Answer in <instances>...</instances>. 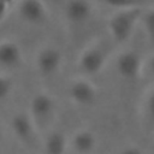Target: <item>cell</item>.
I'll return each mask as SVG.
<instances>
[{
	"label": "cell",
	"mask_w": 154,
	"mask_h": 154,
	"mask_svg": "<svg viewBox=\"0 0 154 154\" xmlns=\"http://www.w3.org/2000/svg\"><path fill=\"white\" fill-rule=\"evenodd\" d=\"M142 12L143 8L141 6L122 8L108 18L107 26L112 38L117 43L125 42L132 35L137 23L141 19Z\"/></svg>",
	"instance_id": "6da1fadb"
},
{
	"label": "cell",
	"mask_w": 154,
	"mask_h": 154,
	"mask_svg": "<svg viewBox=\"0 0 154 154\" xmlns=\"http://www.w3.org/2000/svg\"><path fill=\"white\" fill-rule=\"evenodd\" d=\"M107 57V46L100 41L93 42L90 46L85 47L84 51L81 53L78 58V67L84 75H97L105 67Z\"/></svg>",
	"instance_id": "7a4b0ae2"
},
{
	"label": "cell",
	"mask_w": 154,
	"mask_h": 154,
	"mask_svg": "<svg viewBox=\"0 0 154 154\" xmlns=\"http://www.w3.org/2000/svg\"><path fill=\"white\" fill-rule=\"evenodd\" d=\"M63 53L54 46H46L38 51L35 59V65L38 73L43 77L53 76L58 72L63 63Z\"/></svg>",
	"instance_id": "3957f363"
},
{
	"label": "cell",
	"mask_w": 154,
	"mask_h": 154,
	"mask_svg": "<svg viewBox=\"0 0 154 154\" xmlns=\"http://www.w3.org/2000/svg\"><path fill=\"white\" fill-rule=\"evenodd\" d=\"M116 69L119 76L128 81H135L141 76L143 61L136 51H124L116 59Z\"/></svg>",
	"instance_id": "277c9868"
},
{
	"label": "cell",
	"mask_w": 154,
	"mask_h": 154,
	"mask_svg": "<svg viewBox=\"0 0 154 154\" xmlns=\"http://www.w3.org/2000/svg\"><path fill=\"white\" fill-rule=\"evenodd\" d=\"M19 18L29 24H42L48 19V11L43 0H20L17 6Z\"/></svg>",
	"instance_id": "5b68a950"
},
{
	"label": "cell",
	"mask_w": 154,
	"mask_h": 154,
	"mask_svg": "<svg viewBox=\"0 0 154 154\" xmlns=\"http://www.w3.org/2000/svg\"><path fill=\"white\" fill-rule=\"evenodd\" d=\"M55 109V101L51 94L46 91L36 93L30 101V117L34 123L47 120Z\"/></svg>",
	"instance_id": "8992f818"
},
{
	"label": "cell",
	"mask_w": 154,
	"mask_h": 154,
	"mask_svg": "<svg viewBox=\"0 0 154 154\" xmlns=\"http://www.w3.org/2000/svg\"><path fill=\"white\" fill-rule=\"evenodd\" d=\"M70 99L81 106L93 105L96 99V88L85 78L73 79L69 87Z\"/></svg>",
	"instance_id": "52a82bcc"
},
{
	"label": "cell",
	"mask_w": 154,
	"mask_h": 154,
	"mask_svg": "<svg viewBox=\"0 0 154 154\" xmlns=\"http://www.w3.org/2000/svg\"><path fill=\"white\" fill-rule=\"evenodd\" d=\"M93 6L89 0H67L64 7V16L70 24L85 23L91 16Z\"/></svg>",
	"instance_id": "ba28073f"
},
{
	"label": "cell",
	"mask_w": 154,
	"mask_h": 154,
	"mask_svg": "<svg viewBox=\"0 0 154 154\" xmlns=\"http://www.w3.org/2000/svg\"><path fill=\"white\" fill-rule=\"evenodd\" d=\"M11 128L16 137L23 143H29L34 137L35 123L28 113L18 112L13 114L11 119Z\"/></svg>",
	"instance_id": "9c48e42d"
},
{
	"label": "cell",
	"mask_w": 154,
	"mask_h": 154,
	"mask_svg": "<svg viewBox=\"0 0 154 154\" xmlns=\"http://www.w3.org/2000/svg\"><path fill=\"white\" fill-rule=\"evenodd\" d=\"M22 59V49L16 41L8 38L0 41V66L7 69L17 67L20 65Z\"/></svg>",
	"instance_id": "30bf717a"
},
{
	"label": "cell",
	"mask_w": 154,
	"mask_h": 154,
	"mask_svg": "<svg viewBox=\"0 0 154 154\" xmlns=\"http://www.w3.org/2000/svg\"><path fill=\"white\" fill-rule=\"evenodd\" d=\"M71 144L77 154H90L96 147V137L90 130L82 129L75 132Z\"/></svg>",
	"instance_id": "8fae6325"
},
{
	"label": "cell",
	"mask_w": 154,
	"mask_h": 154,
	"mask_svg": "<svg viewBox=\"0 0 154 154\" xmlns=\"http://www.w3.org/2000/svg\"><path fill=\"white\" fill-rule=\"evenodd\" d=\"M45 154H65L67 149V138L66 136L59 131H51L43 143Z\"/></svg>",
	"instance_id": "7c38bea8"
},
{
	"label": "cell",
	"mask_w": 154,
	"mask_h": 154,
	"mask_svg": "<svg viewBox=\"0 0 154 154\" xmlns=\"http://www.w3.org/2000/svg\"><path fill=\"white\" fill-rule=\"evenodd\" d=\"M140 20L142 22V25L148 40L152 43H154V7L147 11H143Z\"/></svg>",
	"instance_id": "4fadbf2b"
},
{
	"label": "cell",
	"mask_w": 154,
	"mask_h": 154,
	"mask_svg": "<svg viewBox=\"0 0 154 154\" xmlns=\"http://www.w3.org/2000/svg\"><path fill=\"white\" fill-rule=\"evenodd\" d=\"M143 111H144V117L148 126L154 130V88L147 94L143 103Z\"/></svg>",
	"instance_id": "5bb4252c"
},
{
	"label": "cell",
	"mask_w": 154,
	"mask_h": 154,
	"mask_svg": "<svg viewBox=\"0 0 154 154\" xmlns=\"http://www.w3.org/2000/svg\"><path fill=\"white\" fill-rule=\"evenodd\" d=\"M108 6L112 7H118L119 10L122 8H129V7H137V6H143L148 2V0H99Z\"/></svg>",
	"instance_id": "9a60e30c"
},
{
	"label": "cell",
	"mask_w": 154,
	"mask_h": 154,
	"mask_svg": "<svg viewBox=\"0 0 154 154\" xmlns=\"http://www.w3.org/2000/svg\"><path fill=\"white\" fill-rule=\"evenodd\" d=\"M12 88L13 81L6 75H0V102L8 97V95L12 91Z\"/></svg>",
	"instance_id": "2e32d148"
},
{
	"label": "cell",
	"mask_w": 154,
	"mask_h": 154,
	"mask_svg": "<svg viewBox=\"0 0 154 154\" xmlns=\"http://www.w3.org/2000/svg\"><path fill=\"white\" fill-rule=\"evenodd\" d=\"M14 4H16V0H0V22L7 17L10 11L14 6Z\"/></svg>",
	"instance_id": "e0dca14e"
},
{
	"label": "cell",
	"mask_w": 154,
	"mask_h": 154,
	"mask_svg": "<svg viewBox=\"0 0 154 154\" xmlns=\"http://www.w3.org/2000/svg\"><path fill=\"white\" fill-rule=\"evenodd\" d=\"M120 154H143L142 149L136 146H128L124 149H122Z\"/></svg>",
	"instance_id": "ac0fdd59"
},
{
	"label": "cell",
	"mask_w": 154,
	"mask_h": 154,
	"mask_svg": "<svg viewBox=\"0 0 154 154\" xmlns=\"http://www.w3.org/2000/svg\"><path fill=\"white\" fill-rule=\"evenodd\" d=\"M148 71L154 77V54H152L150 58H149V61H148Z\"/></svg>",
	"instance_id": "d6986e66"
},
{
	"label": "cell",
	"mask_w": 154,
	"mask_h": 154,
	"mask_svg": "<svg viewBox=\"0 0 154 154\" xmlns=\"http://www.w3.org/2000/svg\"><path fill=\"white\" fill-rule=\"evenodd\" d=\"M1 138H2V131H1V128H0V141H1Z\"/></svg>",
	"instance_id": "ffe728a7"
}]
</instances>
